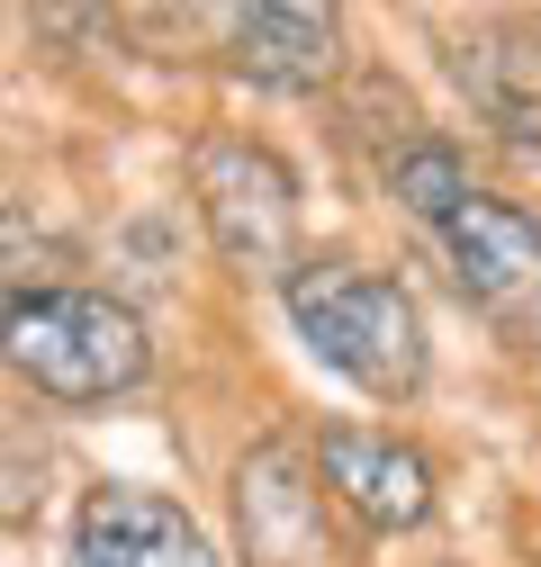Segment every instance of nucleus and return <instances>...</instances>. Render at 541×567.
Segmentation results:
<instances>
[{"mask_svg": "<svg viewBox=\"0 0 541 567\" xmlns=\"http://www.w3.org/2000/svg\"><path fill=\"white\" fill-rule=\"evenodd\" d=\"M280 289H289V324L334 379H353L379 405H406L425 388V316L397 279L361 261H298Z\"/></svg>", "mask_w": 541, "mask_h": 567, "instance_id": "nucleus-1", "label": "nucleus"}, {"mask_svg": "<svg viewBox=\"0 0 541 567\" xmlns=\"http://www.w3.org/2000/svg\"><path fill=\"white\" fill-rule=\"evenodd\" d=\"M0 361L54 405H109L126 388H145L154 342H145V324H135L126 298L45 289V298H19L0 316Z\"/></svg>", "mask_w": 541, "mask_h": 567, "instance_id": "nucleus-2", "label": "nucleus"}, {"mask_svg": "<svg viewBox=\"0 0 541 567\" xmlns=\"http://www.w3.org/2000/svg\"><path fill=\"white\" fill-rule=\"evenodd\" d=\"M190 189H198V217H208V244H217L226 270H244V279L298 270V181L270 145H253V135H198Z\"/></svg>", "mask_w": 541, "mask_h": 567, "instance_id": "nucleus-3", "label": "nucleus"}, {"mask_svg": "<svg viewBox=\"0 0 541 567\" xmlns=\"http://www.w3.org/2000/svg\"><path fill=\"white\" fill-rule=\"evenodd\" d=\"M235 540L253 567H344L307 442H253L235 460Z\"/></svg>", "mask_w": 541, "mask_h": 567, "instance_id": "nucleus-4", "label": "nucleus"}, {"mask_svg": "<svg viewBox=\"0 0 541 567\" xmlns=\"http://www.w3.org/2000/svg\"><path fill=\"white\" fill-rule=\"evenodd\" d=\"M226 63L253 91H325L344 73V0H226Z\"/></svg>", "mask_w": 541, "mask_h": 567, "instance_id": "nucleus-5", "label": "nucleus"}, {"mask_svg": "<svg viewBox=\"0 0 541 567\" xmlns=\"http://www.w3.org/2000/svg\"><path fill=\"white\" fill-rule=\"evenodd\" d=\"M442 252L460 270V289L479 298L506 324H541V226L523 217L514 198L469 189L451 217H442Z\"/></svg>", "mask_w": 541, "mask_h": 567, "instance_id": "nucleus-6", "label": "nucleus"}, {"mask_svg": "<svg viewBox=\"0 0 541 567\" xmlns=\"http://www.w3.org/2000/svg\"><path fill=\"white\" fill-rule=\"evenodd\" d=\"M316 477L361 532H416L433 523V460L397 433H370V423H334L316 442Z\"/></svg>", "mask_w": 541, "mask_h": 567, "instance_id": "nucleus-7", "label": "nucleus"}, {"mask_svg": "<svg viewBox=\"0 0 541 567\" xmlns=\"http://www.w3.org/2000/svg\"><path fill=\"white\" fill-rule=\"evenodd\" d=\"M73 567H217L208 532H198L172 495L154 486H91L73 523Z\"/></svg>", "mask_w": 541, "mask_h": 567, "instance_id": "nucleus-8", "label": "nucleus"}, {"mask_svg": "<svg viewBox=\"0 0 541 567\" xmlns=\"http://www.w3.org/2000/svg\"><path fill=\"white\" fill-rule=\"evenodd\" d=\"M451 73H460V91L479 100V117L506 135V145H523V154H541V54L514 37V28H488V37H460V54H451Z\"/></svg>", "mask_w": 541, "mask_h": 567, "instance_id": "nucleus-9", "label": "nucleus"}, {"mask_svg": "<svg viewBox=\"0 0 541 567\" xmlns=\"http://www.w3.org/2000/svg\"><path fill=\"white\" fill-rule=\"evenodd\" d=\"M45 289H73V244L54 226H37V207L0 198V298H45Z\"/></svg>", "mask_w": 541, "mask_h": 567, "instance_id": "nucleus-10", "label": "nucleus"}, {"mask_svg": "<svg viewBox=\"0 0 541 567\" xmlns=\"http://www.w3.org/2000/svg\"><path fill=\"white\" fill-rule=\"evenodd\" d=\"M388 198H397L416 226H433V235H442V217L469 198V163H460L451 145H433V135H416V145L388 163Z\"/></svg>", "mask_w": 541, "mask_h": 567, "instance_id": "nucleus-11", "label": "nucleus"}]
</instances>
